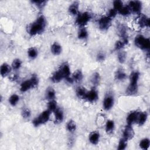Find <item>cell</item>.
I'll list each match as a JSON object with an SVG mask.
<instances>
[{"label": "cell", "instance_id": "cell-1", "mask_svg": "<svg viewBox=\"0 0 150 150\" xmlns=\"http://www.w3.org/2000/svg\"><path fill=\"white\" fill-rule=\"evenodd\" d=\"M46 21L43 15H40L32 23L28 28V33L30 36H35L42 33L46 27Z\"/></svg>", "mask_w": 150, "mask_h": 150}, {"label": "cell", "instance_id": "cell-2", "mask_svg": "<svg viewBox=\"0 0 150 150\" xmlns=\"http://www.w3.org/2000/svg\"><path fill=\"white\" fill-rule=\"evenodd\" d=\"M139 78L138 71H133L129 76V84L126 90V93L129 95H134L138 91V81Z\"/></svg>", "mask_w": 150, "mask_h": 150}, {"label": "cell", "instance_id": "cell-3", "mask_svg": "<svg viewBox=\"0 0 150 150\" xmlns=\"http://www.w3.org/2000/svg\"><path fill=\"white\" fill-rule=\"evenodd\" d=\"M134 43L136 46L142 50H149L150 47V40L142 35H138L135 36Z\"/></svg>", "mask_w": 150, "mask_h": 150}, {"label": "cell", "instance_id": "cell-4", "mask_svg": "<svg viewBox=\"0 0 150 150\" xmlns=\"http://www.w3.org/2000/svg\"><path fill=\"white\" fill-rule=\"evenodd\" d=\"M51 112H52L48 109L43 111L33 120L32 123L33 125L35 127H38L42 124H44L47 122L50 118Z\"/></svg>", "mask_w": 150, "mask_h": 150}, {"label": "cell", "instance_id": "cell-5", "mask_svg": "<svg viewBox=\"0 0 150 150\" xmlns=\"http://www.w3.org/2000/svg\"><path fill=\"white\" fill-rule=\"evenodd\" d=\"M91 18V16L90 13L87 12L80 13L77 15L76 23L80 26H84L90 21Z\"/></svg>", "mask_w": 150, "mask_h": 150}, {"label": "cell", "instance_id": "cell-6", "mask_svg": "<svg viewBox=\"0 0 150 150\" xmlns=\"http://www.w3.org/2000/svg\"><path fill=\"white\" fill-rule=\"evenodd\" d=\"M112 19L107 16L101 17L98 21L99 28L102 30H107L111 25Z\"/></svg>", "mask_w": 150, "mask_h": 150}, {"label": "cell", "instance_id": "cell-7", "mask_svg": "<svg viewBox=\"0 0 150 150\" xmlns=\"http://www.w3.org/2000/svg\"><path fill=\"white\" fill-rule=\"evenodd\" d=\"M131 10V12H132L137 14H140L142 9V3L139 1H129L128 5Z\"/></svg>", "mask_w": 150, "mask_h": 150}, {"label": "cell", "instance_id": "cell-8", "mask_svg": "<svg viewBox=\"0 0 150 150\" xmlns=\"http://www.w3.org/2000/svg\"><path fill=\"white\" fill-rule=\"evenodd\" d=\"M114 97L112 95L110 94H107L105 97H104V101H103V108L105 110L108 111L110 110L114 105Z\"/></svg>", "mask_w": 150, "mask_h": 150}, {"label": "cell", "instance_id": "cell-9", "mask_svg": "<svg viewBox=\"0 0 150 150\" xmlns=\"http://www.w3.org/2000/svg\"><path fill=\"white\" fill-rule=\"evenodd\" d=\"M134 135L135 132L134 129L132 127V125H127L125 127L122 132V138L126 141H128L132 139L134 137Z\"/></svg>", "mask_w": 150, "mask_h": 150}, {"label": "cell", "instance_id": "cell-10", "mask_svg": "<svg viewBox=\"0 0 150 150\" xmlns=\"http://www.w3.org/2000/svg\"><path fill=\"white\" fill-rule=\"evenodd\" d=\"M98 94L97 91L96 89L93 88L89 91H87L85 99L90 103H94L96 101L98 100Z\"/></svg>", "mask_w": 150, "mask_h": 150}, {"label": "cell", "instance_id": "cell-11", "mask_svg": "<svg viewBox=\"0 0 150 150\" xmlns=\"http://www.w3.org/2000/svg\"><path fill=\"white\" fill-rule=\"evenodd\" d=\"M60 71L61 72L62 74L63 75V78L65 79H67V78L70 77V74H71V72H70V66L69 65V64L67 63H63L59 69Z\"/></svg>", "mask_w": 150, "mask_h": 150}, {"label": "cell", "instance_id": "cell-12", "mask_svg": "<svg viewBox=\"0 0 150 150\" xmlns=\"http://www.w3.org/2000/svg\"><path fill=\"white\" fill-rule=\"evenodd\" d=\"M53 112L54 114L55 122L57 124L62 122L64 119V113L62 109L59 107H57Z\"/></svg>", "mask_w": 150, "mask_h": 150}, {"label": "cell", "instance_id": "cell-13", "mask_svg": "<svg viewBox=\"0 0 150 150\" xmlns=\"http://www.w3.org/2000/svg\"><path fill=\"white\" fill-rule=\"evenodd\" d=\"M138 114L139 112L137 111H132L129 112L126 119L127 125H132L134 123L137 122Z\"/></svg>", "mask_w": 150, "mask_h": 150}, {"label": "cell", "instance_id": "cell-14", "mask_svg": "<svg viewBox=\"0 0 150 150\" xmlns=\"http://www.w3.org/2000/svg\"><path fill=\"white\" fill-rule=\"evenodd\" d=\"M138 24L141 28L149 27V19L146 15H141L138 20Z\"/></svg>", "mask_w": 150, "mask_h": 150}, {"label": "cell", "instance_id": "cell-15", "mask_svg": "<svg viewBox=\"0 0 150 150\" xmlns=\"http://www.w3.org/2000/svg\"><path fill=\"white\" fill-rule=\"evenodd\" d=\"M32 88H33V86L30 79L23 81L20 85V91L21 92H26Z\"/></svg>", "mask_w": 150, "mask_h": 150}, {"label": "cell", "instance_id": "cell-16", "mask_svg": "<svg viewBox=\"0 0 150 150\" xmlns=\"http://www.w3.org/2000/svg\"><path fill=\"white\" fill-rule=\"evenodd\" d=\"M51 52L55 56L59 55L62 51V46L57 42L53 43L51 46Z\"/></svg>", "mask_w": 150, "mask_h": 150}, {"label": "cell", "instance_id": "cell-17", "mask_svg": "<svg viewBox=\"0 0 150 150\" xmlns=\"http://www.w3.org/2000/svg\"><path fill=\"white\" fill-rule=\"evenodd\" d=\"M11 70V67H10V66L6 63H4L1 66V68H0V73L1 75L2 76V77H5L7 75H8V74L10 73Z\"/></svg>", "mask_w": 150, "mask_h": 150}, {"label": "cell", "instance_id": "cell-18", "mask_svg": "<svg viewBox=\"0 0 150 150\" xmlns=\"http://www.w3.org/2000/svg\"><path fill=\"white\" fill-rule=\"evenodd\" d=\"M79 3L77 1L73 2L69 7V12L72 15H76L79 13Z\"/></svg>", "mask_w": 150, "mask_h": 150}, {"label": "cell", "instance_id": "cell-19", "mask_svg": "<svg viewBox=\"0 0 150 150\" xmlns=\"http://www.w3.org/2000/svg\"><path fill=\"white\" fill-rule=\"evenodd\" d=\"M88 139L91 144L93 145L97 144L100 139V134L97 131H94L91 132L89 135Z\"/></svg>", "mask_w": 150, "mask_h": 150}, {"label": "cell", "instance_id": "cell-20", "mask_svg": "<svg viewBox=\"0 0 150 150\" xmlns=\"http://www.w3.org/2000/svg\"><path fill=\"white\" fill-rule=\"evenodd\" d=\"M120 34L121 35V37L122 38V41L125 44H128V35H127V32L126 30V28L122 25L120 26V29H119Z\"/></svg>", "mask_w": 150, "mask_h": 150}, {"label": "cell", "instance_id": "cell-21", "mask_svg": "<svg viewBox=\"0 0 150 150\" xmlns=\"http://www.w3.org/2000/svg\"><path fill=\"white\" fill-rule=\"evenodd\" d=\"M148 118V114L146 112H139L137 122L138 124L139 125H144Z\"/></svg>", "mask_w": 150, "mask_h": 150}, {"label": "cell", "instance_id": "cell-22", "mask_svg": "<svg viewBox=\"0 0 150 150\" xmlns=\"http://www.w3.org/2000/svg\"><path fill=\"white\" fill-rule=\"evenodd\" d=\"M63 79H64L63 76L59 70L54 71L51 76V80L54 83H59Z\"/></svg>", "mask_w": 150, "mask_h": 150}, {"label": "cell", "instance_id": "cell-23", "mask_svg": "<svg viewBox=\"0 0 150 150\" xmlns=\"http://www.w3.org/2000/svg\"><path fill=\"white\" fill-rule=\"evenodd\" d=\"M76 95L77 96L81 99H85L86 98V96L87 93V91L86 90L85 88L79 86L76 88Z\"/></svg>", "mask_w": 150, "mask_h": 150}, {"label": "cell", "instance_id": "cell-24", "mask_svg": "<svg viewBox=\"0 0 150 150\" xmlns=\"http://www.w3.org/2000/svg\"><path fill=\"white\" fill-rule=\"evenodd\" d=\"M71 78H72L73 81L79 82V81H81L83 78V74L82 71L80 70H76L72 74Z\"/></svg>", "mask_w": 150, "mask_h": 150}, {"label": "cell", "instance_id": "cell-25", "mask_svg": "<svg viewBox=\"0 0 150 150\" xmlns=\"http://www.w3.org/2000/svg\"><path fill=\"white\" fill-rule=\"evenodd\" d=\"M115 78L118 80H124L127 78V74L122 69H119L115 73Z\"/></svg>", "mask_w": 150, "mask_h": 150}, {"label": "cell", "instance_id": "cell-26", "mask_svg": "<svg viewBox=\"0 0 150 150\" xmlns=\"http://www.w3.org/2000/svg\"><path fill=\"white\" fill-rule=\"evenodd\" d=\"M55 97H56V93L54 90L51 87H48L46 91V98H47L49 100H54Z\"/></svg>", "mask_w": 150, "mask_h": 150}, {"label": "cell", "instance_id": "cell-27", "mask_svg": "<svg viewBox=\"0 0 150 150\" xmlns=\"http://www.w3.org/2000/svg\"><path fill=\"white\" fill-rule=\"evenodd\" d=\"M115 127L114 122L112 120H107L105 124V131L108 134L112 132Z\"/></svg>", "mask_w": 150, "mask_h": 150}, {"label": "cell", "instance_id": "cell-28", "mask_svg": "<svg viewBox=\"0 0 150 150\" xmlns=\"http://www.w3.org/2000/svg\"><path fill=\"white\" fill-rule=\"evenodd\" d=\"M100 76L99 73L97 72H95L94 73H93V74L91 77V82L92 84L94 86L98 85L100 83Z\"/></svg>", "mask_w": 150, "mask_h": 150}, {"label": "cell", "instance_id": "cell-29", "mask_svg": "<svg viewBox=\"0 0 150 150\" xmlns=\"http://www.w3.org/2000/svg\"><path fill=\"white\" fill-rule=\"evenodd\" d=\"M88 32L87 30V29L84 28H80L78 32V38L79 39H85L86 38H87L88 37Z\"/></svg>", "mask_w": 150, "mask_h": 150}, {"label": "cell", "instance_id": "cell-30", "mask_svg": "<svg viewBox=\"0 0 150 150\" xmlns=\"http://www.w3.org/2000/svg\"><path fill=\"white\" fill-rule=\"evenodd\" d=\"M19 100V97L16 94H12L9 98V103L12 106H15Z\"/></svg>", "mask_w": 150, "mask_h": 150}, {"label": "cell", "instance_id": "cell-31", "mask_svg": "<svg viewBox=\"0 0 150 150\" xmlns=\"http://www.w3.org/2000/svg\"><path fill=\"white\" fill-rule=\"evenodd\" d=\"M66 128L70 132H74L76 129V125L75 122L72 120H69L66 124Z\"/></svg>", "mask_w": 150, "mask_h": 150}, {"label": "cell", "instance_id": "cell-32", "mask_svg": "<svg viewBox=\"0 0 150 150\" xmlns=\"http://www.w3.org/2000/svg\"><path fill=\"white\" fill-rule=\"evenodd\" d=\"M139 145L142 149H148L150 145V141L148 138H144L141 140Z\"/></svg>", "mask_w": 150, "mask_h": 150}, {"label": "cell", "instance_id": "cell-33", "mask_svg": "<svg viewBox=\"0 0 150 150\" xmlns=\"http://www.w3.org/2000/svg\"><path fill=\"white\" fill-rule=\"evenodd\" d=\"M28 56L31 59H35L38 56V51L34 47H30L28 50Z\"/></svg>", "mask_w": 150, "mask_h": 150}, {"label": "cell", "instance_id": "cell-34", "mask_svg": "<svg viewBox=\"0 0 150 150\" xmlns=\"http://www.w3.org/2000/svg\"><path fill=\"white\" fill-rule=\"evenodd\" d=\"M22 65V61L19 59H15L13 60L12 64H11V67L12 69L16 70H18Z\"/></svg>", "mask_w": 150, "mask_h": 150}, {"label": "cell", "instance_id": "cell-35", "mask_svg": "<svg viewBox=\"0 0 150 150\" xmlns=\"http://www.w3.org/2000/svg\"><path fill=\"white\" fill-rule=\"evenodd\" d=\"M57 107H58L57 105V102L54 100H50L49 102L48 103L47 108H48V110H50L51 112H54Z\"/></svg>", "mask_w": 150, "mask_h": 150}, {"label": "cell", "instance_id": "cell-36", "mask_svg": "<svg viewBox=\"0 0 150 150\" xmlns=\"http://www.w3.org/2000/svg\"><path fill=\"white\" fill-rule=\"evenodd\" d=\"M119 13L122 16H128L131 13V10L129 6H123V7L118 11Z\"/></svg>", "mask_w": 150, "mask_h": 150}, {"label": "cell", "instance_id": "cell-37", "mask_svg": "<svg viewBox=\"0 0 150 150\" xmlns=\"http://www.w3.org/2000/svg\"><path fill=\"white\" fill-rule=\"evenodd\" d=\"M127 57V53L125 51H120L118 53V60L121 63H123Z\"/></svg>", "mask_w": 150, "mask_h": 150}, {"label": "cell", "instance_id": "cell-38", "mask_svg": "<svg viewBox=\"0 0 150 150\" xmlns=\"http://www.w3.org/2000/svg\"><path fill=\"white\" fill-rule=\"evenodd\" d=\"M123 2L121 1L115 0L113 2V8L115 9L117 12H118L123 7Z\"/></svg>", "mask_w": 150, "mask_h": 150}, {"label": "cell", "instance_id": "cell-39", "mask_svg": "<svg viewBox=\"0 0 150 150\" xmlns=\"http://www.w3.org/2000/svg\"><path fill=\"white\" fill-rule=\"evenodd\" d=\"M127 141H126L125 139H124L122 138L119 141L117 149H119V150L125 149L126 148V147H127Z\"/></svg>", "mask_w": 150, "mask_h": 150}, {"label": "cell", "instance_id": "cell-40", "mask_svg": "<svg viewBox=\"0 0 150 150\" xmlns=\"http://www.w3.org/2000/svg\"><path fill=\"white\" fill-rule=\"evenodd\" d=\"M30 80L32 83V84L33 86V88H35V87H36L39 83V79L38 77L37 76V75L36 74H32V76H31Z\"/></svg>", "mask_w": 150, "mask_h": 150}, {"label": "cell", "instance_id": "cell-41", "mask_svg": "<svg viewBox=\"0 0 150 150\" xmlns=\"http://www.w3.org/2000/svg\"><path fill=\"white\" fill-rule=\"evenodd\" d=\"M125 45V44L121 40H117L115 43L114 49L115 50H120L122 49L124 47Z\"/></svg>", "mask_w": 150, "mask_h": 150}, {"label": "cell", "instance_id": "cell-42", "mask_svg": "<svg viewBox=\"0 0 150 150\" xmlns=\"http://www.w3.org/2000/svg\"><path fill=\"white\" fill-rule=\"evenodd\" d=\"M32 2L35 5H36L39 8H43L44 6H45L46 1H33Z\"/></svg>", "mask_w": 150, "mask_h": 150}, {"label": "cell", "instance_id": "cell-43", "mask_svg": "<svg viewBox=\"0 0 150 150\" xmlns=\"http://www.w3.org/2000/svg\"><path fill=\"white\" fill-rule=\"evenodd\" d=\"M117 11L114 9V8H111L110 9L107 13V16H108L109 18H110L111 19H112L114 18H115L117 14Z\"/></svg>", "mask_w": 150, "mask_h": 150}, {"label": "cell", "instance_id": "cell-44", "mask_svg": "<svg viewBox=\"0 0 150 150\" xmlns=\"http://www.w3.org/2000/svg\"><path fill=\"white\" fill-rule=\"evenodd\" d=\"M22 115L24 118H29L30 116V111L28 108H25L22 111Z\"/></svg>", "mask_w": 150, "mask_h": 150}, {"label": "cell", "instance_id": "cell-45", "mask_svg": "<svg viewBox=\"0 0 150 150\" xmlns=\"http://www.w3.org/2000/svg\"><path fill=\"white\" fill-rule=\"evenodd\" d=\"M105 59V55L104 53H99L97 55V60L99 62H101L104 60Z\"/></svg>", "mask_w": 150, "mask_h": 150}]
</instances>
